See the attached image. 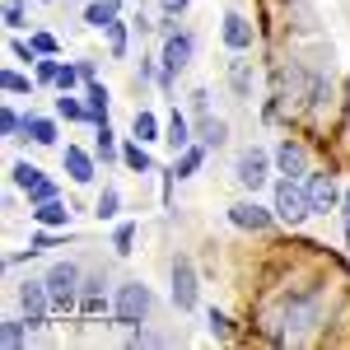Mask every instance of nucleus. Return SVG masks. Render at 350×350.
<instances>
[{"instance_id": "1", "label": "nucleus", "mask_w": 350, "mask_h": 350, "mask_svg": "<svg viewBox=\"0 0 350 350\" xmlns=\"http://www.w3.org/2000/svg\"><path fill=\"white\" fill-rule=\"evenodd\" d=\"M47 280V295H52V313H70L80 308V267L75 262H52V271L42 275Z\"/></svg>"}, {"instance_id": "2", "label": "nucleus", "mask_w": 350, "mask_h": 350, "mask_svg": "<svg viewBox=\"0 0 350 350\" xmlns=\"http://www.w3.org/2000/svg\"><path fill=\"white\" fill-rule=\"evenodd\" d=\"M271 211L280 224H304V219L313 215V206H308V187L299 183V178H280L275 183V201H271Z\"/></svg>"}, {"instance_id": "3", "label": "nucleus", "mask_w": 350, "mask_h": 350, "mask_svg": "<svg viewBox=\"0 0 350 350\" xmlns=\"http://www.w3.org/2000/svg\"><path fill=\"white\" fill-rule=\"evenodd\" d=\"M145 313H150V285H140V280H126L117 299H112V318L117 327H135L145 323Z\"/></svg>"}, {"instance_id": "4", "label": "nucleus", "mask_w": 350, "mask_h": 350, "mask_svg": "<svg viewBox=\"0 0 350 350\" xmlns=\"http://www.w3.org/2000/svg\"><path fill=\"white\" fill-rule=\"evenodd\" d=\"M271 173V154L267 150H257V145H247V150H239V159H234V183L247 191H257L262 183H267Z\"/></svg>"}, {"instance_id": "5", "label": "nucleus", "mask_w": 350, "mask_h": 350, "mask_svg": "<svg viewBox=\"0 0 350 350\" xmlns=\"http://www.w3.org/2000/svg\"><path fill=\"white\" fill-rule=\"evenodd\" d=\"M19 308H24L28 327H42L52 313V295H47V280H24L19 285Z\"/></svg>"}, {"instance_id": "6", "label": "nucleus", "mask_w": 350, "mask_h": 350, "mask_svg": "<svg viewBox=\"0 0 350 350\" xmlns=\"http://www.w3.org/2000/svg\"><path fill=\"white\" fill-rule=\"evenodd\" d=\"M318 323V299H290L285 304V341H299V336H308Z\"/></svg>"}, {"instance_id": "7", "label": "nucleus", "mask_w": 350, "mask_h": 350, "mask_svg": "<svg viewBox=\"0 0 350 350\" xmlns=\"http://www.w3.org/2000/svg\"><path fill=\"white\" fill-rule=\"evenodd\" d=\"M196 295H201V285H196V267H191V257H178L173 262V304L191 313L196 308Z\"/></svg>"}, {"instance_id": "8", "label": "nucleus", "mask_w": 350, "mask_h": 350, "mask_svg": "<svg viewBox=\"0 0 350 350\" xmlns=\"http://www.w3.org/2000/svg\"><path fill=\"white\" fill-rule=\"evenodd\" d=\"M304 187H308V206H313V215H327V211L341 206V191H336V178H332V173H308Z\"/></svg>"}, {"instance_id": "9", "label": "nucleus", "mask_w": 350, "mask_h": 350, "mask_svg": "<svg viewBox=\"0 0 350 350\" xmlns=\"http://www.w3.org/2000/svg\"><path fill=\"white\" fill-rule=\"evenodd\" d=\"M271 219H275V211L257 206V201H234V206H229V224H239V229H252V234L271 229Z\"/></svg>"}, {"instance_id": "10", "label": "nucleus", "mask_w": 350, "mask_h": 350, "mask_svg": "<svg viewBox=\"0 0 350 350\" xmlns=\"http://www.w3.org/2000/svg\"><path fill=\"white\" fill-rule=\"evenodd\" d=\"M275 168H280L285 178H304V173H308V150H304L299 140H280V145H275Z\"/></svg>"}, {"instance_id": "11", "label": "nucleus", "mask_w": 350, "mask_h": 350, "mask_svg": "<svg viewBox=\"0 0 350 350\" xmlns=\"http://www.w3.org/2000/svg\"><path fill=\"white\" fill-rule=\"evenodd\" d=\"M187 61H191V38L187 33H173V38L163 42V80H173Z\"/></svg>"}, {"instance_id": "12", "label": "nucleus", "mask_w": 350, "mask_h": 350, "mask_svg": "<svg viewBox=\"0 0 350 350\" xmlns=\"http://www.w3.org/2000/svg\"><path fill=\"white\" fill-rule=\"evenodd\" d=\"M219 33H224V47H229V52H247V47H252V24H247L243 14H224V19H219Z\"/></svg>"}, {"instance_id": "13", "label": "nucleus", "mask_w": 350, "mask_h": 350, "mask_svg": "<svg viewBox=\"0 0 350 350\" xmlns=\"http://www.w3.org/2000/svg\"><path fill=\"white\" fill-rule=\"evenodd\" d=\"M33 219L42 224V229H66L70 224V206H61V201H42V206H33Z\"/></svg>"}, {"instance_id": "14", "label": "nucleus", "mask_w": 350, "mask_h": 350, "mask_svg": "<svg viewBox=\"0 0 350 350\" xmlns=\"http://www.w3.org/2000/svg\"><path fill=\"white\" fill-rule=\"evenodd\" d=\"M66 173H70V183H94V159L84 154V150H75V145H66Z\"/></svg>"}, {"instance_id": "15", "label": "nucleus", "mask_w": 350, "mask_h": 350, "mask_svg": "<svg viewBox=\"0 0 350 350\" xmlns=\"http://www.w3.org/2000/svg\"><path fill=\"white\" fill-rule=\"evenodd\" d=\"M108 308V295H103V280H84L80 290V313H89V318H98Z\"/></svg>"}, {"instance_id": "16", "label": "nucleus", "mask_w": 350, "mask_h": 350, "mask_svg": "<svg viewBox=\"0 0 350 350\" xmlns=\"http://www.w3.org/2000/svg\"><path fill=\"white\" fill-rule=\"evenodd\" d=\"M28 332H33L28 318H5V323H0V341H5V350H19L28 341Z\"/></svg>"}, {"instance_id": "17", "label": "nucleus", "mask_w": 350, "mask_h": 350, "mask_svg": "<svg viewBox=\"0 0 350 350\" xmlns=\"http://www.w3.org/2000/svg\"><path fill=\"white\" fill-rule=\"evenodd\" d=\"M122 163H126L131 173H150V168H154L150 154H145V140H126V145H122Z\"/></svg>"}, {"instance_id": "18", "label": "nucleus", "mask_w": 350, "mask_h": 350, "mask_svg": "<svg viewBox=\"0 0 350 350\" xmlns=\"http://www.w3.org/2000/svg\"><path fill=\"white\" fill-rule=\"evenodd\" d=\"M24 135L33 140V145H56V122L52 117H28Z\"/></svg>"}, {"instance_id": "19", "label": "nucleus", "mask_w": 350, "mask_h": 350, "mask_svg": "<svg viewBox=\"0 0 350 350\" xmlns=\"http://www.w3.org/2000/svg\"><path fill=\"white\" fill-rule=\"evenodd\" d=\"M131 131H135V140H145V145H150V140H163L159 135V117H154V112H135V122H131Z\"/></svg>"}, {"instance_id": "20", "label": "nucleus", "mask_w": 350, "mask_h": 350, "mask_svg": "<svg viewBox=\"0 0 350 350\" xmlns=\"http://www.w3.org/2000/svg\"><path fill=\"white\" fill-rule=\"evenodd\" d=\"M10 183H14V187H38V183H42V168H38V163H28V159H19L14 163V168H10Z\"/></svg>"}, {"instance_id": "21", "label": "nucleus", "mask_w": 350, "mask_h": 350, "mask_svg": "<svg viewBox=\"0 0 350 350\" xmlns=\"http://www.w3.org/2000/svg\"><path fill=\"white\" fill-rule=\"evenodd\" d=\"M163 140H168L173 150H187V145H191V122L183 117V112H173V122H168V135H163Z\"/></svg>"}, {"instance_id": "22", "label": "nucleus", "mask_w": 350, "mask_h": 350, "mask_svg": "<svg viewBox=\"0 0 350 350\" xmlns=\"http://www.w3.org/2000/svg\"><path fill=\"white\" fill-rule=\"evenodd\" d=\"M201 159H206V145H187V150H183V159L173 163V178H191V173L201 168Z\"/></svg>"}, {"instance_id": "23", "label": "nucleus", "mask_w": 350, "mask_h": 350, "mask_svg": "<svg viewBox=\"0 0 350 350\" xmlns=\"http://www.w3.org/2000/svg\"><path fill=\"white\" fill-rule=\"evenodd\" d=\"M224 135H229V126H224L219 117H206V122L196 126V140H201L206 150H211V145H224Z\"/></svg>"}, {"instance_id": "24", "label": "nucleus", "mask_w": 350, "mask_h": 350, "mask_svg": "<svg viewBox=\"0 0 350 350\" xmlns=\"http://www.w3.org/2000/svg\"><path fill=\"white\" fill-rule=\"evenodd\" d=\"M112 19H117V5H108V0H94V5L84 10V24L89 28H108Z\"/></svg>"}, {"instance_id": "25", "label": "nucleus", "mask_w": 350, "mask_h": 350, "mask_svg": "<svg viewBox=\"0 0 350 350\" xmlns=\"http://www.w3.org/2000/svg\"><path fill=\"white\" fill-rule=\"evenodd\" d=\"M103 112H108V84L89 80V117H94V122H108Z\"/></svg>"}, {"instance_id": "26", "label": "nucleus", "mask_w": 350, "mask_h": 350, "mask_svg": "<svg viewBox=\"0 0 350 350\" xmlns=\"http://www.w3.org/2000/svg\"><path fill=\"white\" fill-rule=\"evenodd\" d=\"M56 112H61L66 122H94V117H89V108H84L80 98H70V94H61V98H56Z\"/></svg>"}, {"instance_id": "27", "label": "nucleus", "mask_w": 350, "mask_h": 350, "mask_svg": "<svg viewBox=\"0 0 350 350\" xmlns=\"http://www.w3.org/2000/svg\"><path fill=\"white\" fill-rule=\"evenodd\" d=\"M94 215H98V219H117V215H122V196H117V187H103L98 206H94Z\"/></svg>"}, {"instance_id": "28", "label": "nucleus", "mask_w": 350, "mask_h": 350, "mask_svg": "<svg viewBox=\"0 0 350 350\" xmlns=\"http://www.w3.org/2000/svg\"><path fill=\"white\" fill-rule=\"evenodd\" d=\"M24 126H28V117H19V112L5 103V112H0V131H5V140H14V135L24 131Z\"/></svg>"}, {"instance_id": "29", "label": "nucleus", "mask_w": 350, "mask_h": 350, "mask_svg": "<svg viewBox=\"0 0 350 350\" xmlns=\"http://www.w3.org/2000/svg\"><path fill=\"white\" fill-rule=\"evenodd\" d=\"M0 89H5V94H33V80L19 75V70H5V75H0Z\"/></svg>"}, {"instance_id": "30", "label": "nucleus", "mask_w": 350, "mask_h": 350, "mask_svg": "<svg viewBox=\"0 0 350 350\" xmlns=\"http://www.w3.org/2000/svg\"><path fill=\"white\" fill-rule=\"evenodd\" d=\"M229 80H234V94H239V98H252V70H247V66H234V75H229Z\"/></svg>"}, {"instance_id": "31", "label": "nucleus", "mask_w": 350, "mask_h": 350, "mask_svg": "<svg viewBox=\"0 0 350 350\" xmlns=\"http://www.w3.org/2000/svg\"><path fill=\"white\" fill-rule=\"evenodd\" d=\"M80 80H84L80 66H61V70H56V89H61V94H70V89H75Z\"/></svg>"}, {"instance_id": "32", "label": "nucleus", "mask_w": 350, "mask_h": 350, "mask_svg": "<svg viewBox=\"0 0 350 350\" xmlns=\"http://www.w3.org/2000/svg\"><path fill=\"white\" fill-rule=\"evenodd\" d=\"M206 323H211V336H215V341H229V336H234V327H229V318H224L219 308H211V318H206Z\"/></svg>"}, {"instance_id": "33", "label": "nucleus", "mask_w": 350, "mask_h": 350, "mask_svg": "<svg viewBox=\"0 0 350 350\" xmlns=\"http://www.w3.org/2000/svg\"><path fill=\"white\" fill-rule=\"evenodd\" d=\"M108 42H112V56H126V28H122V19L108 24Z\"/></svg>"}, {"instance_id": "34", "label": "nucleus", "mask_w": 350, "mask_h": 350, "mask_svg": "<svg viewBox=\"0 0 350 350\" xmlns=\"http://www.w3.org/2000/svg\"><path fill=\"white\" fill-rule=\"evenodd\" d=\"M52 196H56V183H47V178H42L38 187H28V206H42V201H52Z\"/></svg>"}, {"instance_id": "35", "label": "nucleus", "mask_w": 350, "mask_h": 350, "mask_svg": "<svg viewBox=\"0 0 350 350\" xmlns=\"http://www.w3.org/2000/svg\"><path fill=\"white\" fill-rule=\"evenodd\" d=\"M5 28H24V5L19 0H5Z\"/></svg>"}, {"instance_id": "36", "label": "nucleus", "mask_w": 350, "mask_h": 350, "mask_svg": "<svg viewBox=\"0 0 350 350\" xmlns=\"http://www.w3.org/2000/svg\"><path fill=\"white\" fill-rule=\"evenodd\" d=\"M112 150H117V145H112V126H108V122H98V154L112 159Z\"/></svg>"}, {"instance_id": "37", "label": "nucleus", "mask_w": 350, "mask_h": 350, "mask_svg": "<svg viewBox=\"0 0 350 350\" xmlns=\"http://www.w3.org/2000/svg\"><path fill=\"white\" fill-rule=\"evenodd\" d=\"M131 239H135V229H131V224H122V229H117V239H112V247L126 257V252H131Z\"/></svg>"}, {"instance_id": "38", "label": "nucleus", "mask_w": 350, "mask_h": 350, "mask_svg": "<svg viewBox=\"0 0 350 350\" xmlns=\"http://www.w3.org/2000/svg\"><path fill=\"white\" fill-rule=\"evenodd\" d=\"M56 70H61L56 61H38V80L42 84H56Z\"/></svg>"}, {"instance_id": "39", "label": "nucleus", "mask_w": 350, "mask_h": 350, "mask_svg": "<svg viewBox=\"0 0 350 350\" xmlns=\"http://www.w3.org/2000/svg\"><path fill=\"white\" fill-rule=\"evenodd\" d=\"M187 5H191V0H159V10L168 14V19H178V14H183Z\"/></svg>"}, {"instance_id": "40", "label": "nucleus", "mask_w": 350, "mask_h": 350, "mask_svg": "<svg viewBox=\"0 0 350 350\" xmlns=\"http://www.w3.org/2000/svg\"><path fill=\"white\" fill-rule=\"evenodd\" d=\"M33 47H38L42 56H52V52H56V38H47V33H38V38H33Z\"/></svg>"}, {"instance_id": "41", "label": "nucleus", "mask_w": 350, "mask_h": 350, "mask_svg": "<svg viewBox=\"0 0 350 350\" xmlns=\"http://www.w3.org/2000/svg\"><path fill=\"white\" fill-rule=\"evenodd\" d=\"M206 98H211V94H206V89H196V94H191V112H206Z\"/></svg>"}, {"instance_id": "42", "label": "nucleus", "mask_w": 350, "mask_h": 350, "mask_svg": "<svg viewBox=\"0 0 350 350\" xmlns=\"http://www.w3.org/2000/svg\"><path fill=\"white\" fill-rule=\"evenodd\" d=\"M341 215H346V224H350V187L341 191Z\"/></svg>"}, {"instance_id": "43", "label": "nucleus", "mask_w": 350, "mask_h": 350, "mask_svg": "<svg viewBox=\"0 0 350 350\" xmlns=\"http://www.w3.org/2000/svg\"><path fill=\"white\" fill-rule=\"evenodd\" d=\"M346 243H350V224H346Z\"/></svg>"}, {"instance_id": "44", "label": "nucleus", "mask_w": 350, "mask_h": 350, "mask_svg": "<svg viewBox=\"0 0 350 350\" xmlns=\"http://www.w3.org/2000/svg\"><path fill=\"white\" fill-rule=\"evenodd\" d=\"M42 5H52V0H42Z\"/></svg>"}, {"instance_id": "45", "label": "nucleus", "mask_w": 350, "mask_h": 350, "mask_svg": "<svg viewBox=\"0 0 350 350\" xmlns=\"http://www.w3.org/2000/svg\"><path fill=\"white\" fill-rule=\"evenodd\" d=\"M108 5H117V0H108Z\"/></svg>"}]
</instances>
